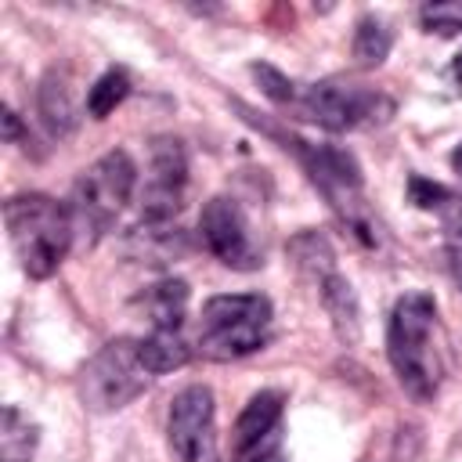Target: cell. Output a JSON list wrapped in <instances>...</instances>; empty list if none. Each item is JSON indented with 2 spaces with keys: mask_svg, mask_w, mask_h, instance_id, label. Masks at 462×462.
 Here are the masks:
<instances>
[{
  "mask_svg": "<svg viewBox=\"0 0 462 462\" xmlns=\"http://www.w3.org/2000/svg\"><path fill=\"white\" fill-rule=\"evenodd\" d=\"M419 22L426 32L455 36V32H462V4H426L419 11Z\"/></svg>",
  "mask_w": 462,
  "mask_h": 462,
  "instance_id": "cell-20",
  "label": "cell"
},
{
  "mask_svg": "<svg viewBox=\"0 0 462 462\" xmlns=\"http://www.w3.org/2000/svg\"><path fill=\"white\" fill-rule=\"evenodd\" d=\"M285 148H292V155L300 159V166L307 170L310 184L325 195L328 209L336 213V220L361 242V245H379V227L375 217L365 202L361 191V166L350 152L332 148V144H310L303 137H282Z\"/></svg>",
  "mask_w": 462,
  "mask_h": 462,
  "instance_id": "cell-3",
  "label": "cell"
},
{
  "mask_svg": "<svg viewBox=\"0 0 462 462\" xmlns=\"http://www.w3.org/2000/svg\"><path fill=\"white\" fill-rule=\"evenodd\" d=\"M4 224L14 245V256L29 278H51L69 256V245L76 235L72 209H65L58 199L43 191L11 195L4 202Z\"/></svg>",
  "mask_w": 462,
  "mask_h": 462,
  "instance_id": "cell-2",
  "label": "cell"
},
{
  "mask_svg": "<svg viewBox=\"0 0 462 462\" xmlns=\"http://www.w3.org/2000/svg\"><path fill=\"white\" fill-rule=\"evenodd\" d=\"M455 195L444 188V184H437V180H426V177H408V202L415 206V209H444L448 202H451Z\"/></svg>",
  "mask_w": 462,
  "mask_h": 462,
  "instance_id": "cell-23",
  "label": "cell"
},
{
  "mask_svg": "<svg viewBox=\"0 0 462 462\" xmlns=\"http://www.w3.org/2000/svg\"><path fill=\"white\" fill-rule=\"evenodd\" d=\"M134 184H137L134 159L123 148L105 152L76 180V191H72V224H76V231H83L90 242L101 238L112 227V220L119 217V209L130 202Z\"/></svg>",
  "mask_w": 462,
  "mask_h": 462,
  "instance_id": "cell-5",
  "label": "cell"
},
{
  "mask_svg": "<svg viewBox=\"0 0 462 462\" xmlns=\"http://www.w3.org/2000/svg\"><path fill=\"white\" fill-rule=\"evenodd\" d=\"M249 72H253V79L260 83V90H263L271 101H278V105H289V101H296V83H292L285 72H278L274 65H267V61H256Z\"/></svg>",
  "mask_w": 462,
  "mask_h": 462,
  "instance_id": "cell-21",
  "label": "cell"
},
{
  "mask_svg": "<svg viewBox=\"0 0 462 462\" xmlns=\"http://www.w3.org/2000/svg\"><path fill=\"white\" fill-rule=\"evenodd\" d=\"M433 328H437V300L422 289L404 292L386 321V357L393 365L397 383L415 401H433L440 386V357H437Z\"/></svg>",
  "mask_w": 462,
  "mask_h": 462,
  "instance_id": "cell-1",
  "label": "cell"
},
{
  "mask_svg": "<svg viewBox=\"0 0 462 462\" xmlns=\"http://www.w3.org/2000/svg\"><path fill=\"white\" fill-rule=\"evenodd\" d=\"M300 112L310 123H318V126H325L332 134H343V130L383 123L393 112V101L383 97L379 90H368V87H357V83L321 79V83H310L303 90Z\"/></svg>",
  "mask_w": 462,
  "mask_h": 462,
  "instance_id": "cell-7",
  "label": "cell"
},
{
  "mask_svg": "<svg viewBox=\"0 0 462 462\" xmlns=\"http://www.w3.org/2000/svg\"><path fill=\"white\" fill-rule=\"evenodd\" d=\"M440 213H444V249H448V260L462 282V199H451Z\"/></svg>",
  "mask_w": 462,
  "mask_h": 462,
  "instance_id": "cell-22",
  "label": "cell"
},
{
  "mask_svg": "<svg viewBox=\"0 0 462 462\" xmlns=\"http://www.w3.org/2000/svg\"><path fill=\"white\" fill-rule=\"evenodd\" d=\"M36 444H40V426L22 408L7 404L4 419H0V458L4 462H32Z\"/></svg>",
  "mask_w": 462,
  "mask_h": 462,
  "instance_id": "cell-17",
  "label": "cell"
},
{
  "mask_svg": "<svg viewBox=\"0 0 462 462\" xmlns=\"http://www.w3.org/2000/svg\"><path fill=\"white\" fill-rule=\"evenodd\" d=\"M282 415H285L282 390L253 393L231 426V458L227 462H285Z\"/></svg>",
  "mask_w": 462,
  "mask_h": 462,
  "instance_id": "cell-10",
  "label": "cell"
},
{
  "mask_svg": "<svg viewBox=\"0 0 462 462\" xmlns=\"http://www.w3.org/2000/svg\"><path fill=\"white\" fill-rule=\"evenodd\" d=\"M318 296H321V307L325 314L332 318V328L343 343H357L361 336V307H357V292L354 285L336 271L332 278H325L318 285Z\"/></svg>",
  "mask_w": 462,
  "mask_h": 462,
  "instance_id": "cell-14",
  "label": "cell"
},
{
  "mask_svg": "<svg viewBox=\"0 0 462 462\" xmlns=\"http://www.w3.org/2000/svg\"><path fill=\"white\" fill-rule=\"evenodd\" d=\"M285 253L296 263L300 278H307L314 289L325 278L336 274V253H332V245H328V238L321 231H300V235H292L289 245H285Z\"/></svg>",
  "mask_w": 462,
  "mask_h": 462,
  "instance_id": "cell-15",
  "label": "cell"
},
{
  "mask_svg": "<svg viewBox=\"0 0 462 462\" xmlns=\"http://www.w3.org/2000/svg\"><path fill=\"white\" fill-rule=\"evenodd\" d=\"M188 191V152L180 137H155L148 148V177L141 191V224L170 227Z\"/></svg>",
  "mask_w": 462,
  "mask_h": 462,
  "instance_id": "cell-8",
  "label": "cell"
},
{
  "mask_svg": "<svg viewBox=\"0 0 462 462\" xmlns=\"http://www.w3.org/2000/svg\"><path fill=\"white\" fill-rule=\"evenodd\" d=\"M152 383V372L141 361L137 339H108L79 372V397L90 411H119L137 401Z\"/></svg>",
  "mask_w": 462,
  "mask_h": 462,
  "instance_id": "cell-6",
  "label": "cell"
},
{
  "mask_svg": "<svg viewBox=\"0 0 462 462\" xmlns=\"http://www.w3.org/2000/svg\"><path fill=\"white\" fill-rule=\"evenodd\" d=\"M390 47H393V32H390V25H386L383 18H375V14L357 18L350 51H354V61H357L361 69H379V65L386 61Z\"/></svg>",
  "mask_w": 462,
  "mask_h": 462,
  "instance_id": "cell-18",
  "label": "cell"
},
{
  "mask_svg": "<svg viewBox=\"0 0 462 462\" xmlns=\"http://www.w3.org/2000/svg\"><path fill=\"white\" fill-rule=\"evenodd\" d=\"M271 300L260 292H227L209 296L199 314V354L209 361H235L267 343L271 332Z\"/></svg>",
  "mask_w": 462,
  "mask_h": 462,
  "instance_id": "cell-4",
  "label": "cell"
},
{
  "mask_svg": "<svg viewBox=\"0 0 462 462\" xmlns=\"http://www.w3.org/2000/svg\"><path fill=\"white\" fill-rule=\"evenodd\" d=\"M134 307L144 310L152 328H180L184 310H188V282L184 278H162L155 285H148Z\"/></svg>",
  "mask_w": 462,
  "mask_h": 462,
  "instance_id": "cell-13",
  "label": "cell"
},
{
  "mask_svg": "<svg viewBox=\"0 0 462 462\" xmlns=\"http://www.w3.org/2000/svg\"><path fill=\"white\" fill-rule=\"evenodd\" d=\"M126 94H130L126 69H105L90 83V90H87V112H90V119H108L126 101Z\"/></svg>",
  "mask_w": 462,
  "mask_h": 462,
  "instance_id": "cell-19",
  "label": "cell"
},
{
  "mask_svg": "<svg viewBox=\"0 0 462 462\" xmlns=\"http://www.w3.org/2000/svg\"><path fill=\"white\" fill-rule=\"evenodd\" d=\"M36 108H40V119L43 126L51 130V137H69L76 126H79V105L72 97V83L61 69H51L43 79H40V90H36Z\"/></svg>",
  "mask_w": 462,
  "mask_h": 462,
  "instance_id": "cell-12",
  "label": "cell"
},
{
  "mask_svg": "<svg viewBox=\"0 0 462 462\" xmlns=\"http://www.w3.org/2000/svg\"><path fill=\"white\" fill-rule=\"evenodd\" d=\"M199 235H202V245L231 271H256L263 263V253L253 238L249 217H245L242 202L231 195H213L202 206Z\"/></svg>",
  "mask_w": 462,
  "mask_h": 462,
  "instance_id": "cell-9",
  "label": "cell"
},
{
  "mask_svg": "<svg viewBox=\"0 0 462 462\" xmlns=\"http://www.w3.org/2000/svg\"><path fill=\"white\" fill-rule=\"evenodd\" d=\"M213 390L184 386L166 415V440L177 462H213Z\"/></svg>",
  "mask_w": 462,
  "mask_h": 462,
  "instance_id": "cell-11",
  "label": "cell"
},
{
  "mask_svg": "<svg viewBox=\"0 0 462 462\" xmlns=\"http://www.w3.org/2000/svg\"><path fill=\"white\" fill-rule=\"evenodd\" d=\"M451 170H455V173L462 177V144H458V148L451 152Z\"/></svg>",
  "mask_w": 462,
  "mask_h": 462,
  "instance_id": "cell-25",
  "label": "cell"
},
{
  "mask_svg": "<svg viewBox=\"0 0 462 462\" xmlns=\"http://www.w3.org/2000/svg\"><path fill=\"white\" fill-rule=\"evenodd\" d=\"M451 79H455V87L462 90V51H458L455 61H451Z\"/></svg>",
  "mask_w": 462,
  "mask_h": 462,
  "instance_id": "cell-24",
  "label": "cell"
},
{
  "mask_svg": "<svg viewBox=\"0 0 462 462\" xmlns=\"http://www.w3.org/2000/svg\"><path fill=\"white\" fill-rule=\"evenodd\" d=\"M137 350H141V361L152 375L177 372L191 361V346L180 336V328H152L144 339H137Z\"/></svg>",
  "mask_w": 462,
  "mask_h": 462,
  "instance_id": "cell-16",
  "label": "cell"
}]
</instances>
